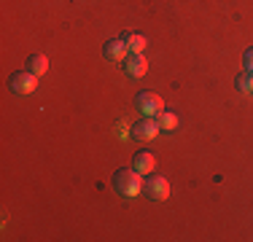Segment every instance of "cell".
Instances as JSON below:
<instances>
[{
    "label": "cell",
    "instance_id": "obj_2",
    "mask_svg": "<svg viewBox=\"0 0 253 242\" xmlns=\"http://www.w3.org/2000/svg\"><path fill=\"white\" fill-rule=\"evenodd\" d=\"M135 108L143 113V116H159V113L165 111V102H162V97L154 94V92H137Z\"/></svg>",
    "mask_w": 253,
    "mask_h": 242
},
{
    "label": "cell",
    "instance_id": "obj_10",
    "mask_svg": "<svg viewBox=\"0 0 253 242\" xmlns=\"http://www.w3.org/2000/svg\"><path fill=\"white\" fill-rule=\"evenodd\" d=\"M122 38H124V43H126V48H129L132 54H140L143 48H146V38L137 35V33H124Z\"/></svg>",
    "mask_w": 253,
    "mask_h": 242
},
{
    "label": "cell",
    "instance_id": "obj_12",
    "mask_svg": "<svg viewBox=\"0 0 253 242\" xmlns=\"http://www.w3.org/2000/svg\"><path fill=\"white\" fill-rule=\"evenodd\" d=\"M237 89L240 92H253V70H245L237 76Z\"/></svg>",
    "mask_w": 253,
    "mask_h": 242
},
{
    "label": "cell",
    "instance_id": "obj_3",
    "mask_svg": "<svg viewBox=\"0 0 253 242\" xmlns=\"http://www.w3.org/2000/svg\"><path fill=\"white\" fill-rule=\"evenodd\" d=\"M143 189H146V197L156 199V202L170 197V183H167V178H162V175H148Z\"/></svg>",
    "mask_w": 253,
    "mask_h": 242
},
{
    "label": "cell",
    "instance_id": "obj_4",
    "mask_svg": "<svg viewBox=\"0 0 253 242\" xmlns=\"http://www.w3.org/2000/svg\"><path fill=\"white\" fill-rule=\"evenodd\" d=\"M159 132H162L159 121H154V116H146L143 121H137V124H135L132 137H135V140H140V143H146V140H154Z\"/></svg>",
    "mask_w": 253,
    "mask_h": 242
},
{
    "label": "cell",
    "instance_id": "obj_1",
    "mask_svg": "<svg viewBox=\"0 0 253 242\" xmlns=\"http://www.w3.org/2000/svg\"><path fill=\"white\" fill-rule=\"evenodd\" d=\"M113 189H116L122 197H137V194L143 191V180H140V172H137L135 167L132 169H119L116 175H113Z\"/></svg>",
    "mask_w": 253,
    "mask_h": 242
},
{
    "label": "cell",
    "instance_id": "obj_13",
    "mask_svg": "<svg viewBox=\"0 0 253 242\" xmlns=\"http://www.w3.org/2000/svg\"><path fill=\"white\" fill-rule=\"evenodd\" d=\"M243 62H245V70H253V48L243 54Z\"/></svg>",
    "mask_w": 253,
    "mask_h": 242
},
{
    "label": "cell",
    "instance_id": "obj_8",
    "mask_svg": "<svg viewBox=\"0 0 253 242\" xmlns=\"http://www.w3.org/2000/svg\"><path fill=\"white\" fill-rule=\"evenodd\" d=\"M27 70L35 73V76H43V73L49 70V59H46V54H30L27 57Z\"/></svg>",
    "mask_w": 253,
    "mask_h": 242
},
{
    "label": "cell",
    "instance_id": "obj_9",
    "mask_svg": "<svg viewBox=\"0 0 253 242\" xmlns=\"http://www.w3.org/2000/svg\"><path fill=\"white\" fill-rule=\"evenodd\" d=\"M132 167H135L137 172H154V156L148 154V151H140V154H135Z\"/></svg>",
    "mask_w": 253,
    "mask_h": 242
},
{
    "label": "cell",
    "instance_id": "obj_11",
    "mask_svg": "<svg viewBox=\"0 0 253 242\" xmlns=\"http://www.w3.org/2000/svg\"><path fill=\"white\" fill-rule=\"evenodd\" d=\"M159 126L165 132H172L178 126V116H175V113H170V111H162L159 113Z\"/></svg>",
    "mask_w": 253,
    "mask_h": 242
},
{
    "label": "cell",
    "instance_id": "obj_5",
    "mask_svg": "<svg viewBox=\"0 0 253 242\" xmlns=\"http://www.w3.org/2000/svg\"><path fill=\"white\" fill-rule=\"evenodd\" d=\"M11 89H14L16 94H30V92H35V86H38V81H35V73H14L11 76Z\"/></svg>",
    "mask_w": 253,
    "mask_h": 242
},
{
    "label": "cell",
    "instance_id": "obj_7",
    "mask_svg": "<svg viewBox=\"0 0 253 242\" xmlns=\"http://www.w3.org/2000/svg\"><path fill=\"white\" fill-rule=\"evenodd\" d=\"M126 73H129L132 78H140V76H146V70H148V62H146V57L143 54H132V57H126Z\"/></svg>",
    "mask_w": 253,
    "mask_h": 242
},
{
    "label": "cell",
    "instance_id": "obj_6",
    "mask_svg": "<svg viewBox=\"0 0 253 242\" xmlns=\"http://www.w3.org/2000/svg\"><path fill=\"white\" fill-rule=\"evenodd\" d=\"M102 54H105V59H113V62H124L126 54H129V48H126L124 38H113V40H108V43H105Z\"/></svg>",
    "mask_w": 253,
    "mask_h": 242
}]
</instances>
